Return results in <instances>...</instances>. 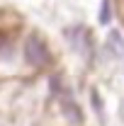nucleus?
<instances>
[{
  "mask_svg": "<svg viewBox=\"0 0 124 126\" xmlns=\"http://www.w3.org/2000/svg\"><path fill=\"white\" fill-rule=\"evenodd\" d=\"M24 56H27V61L32 65H37V68H44L49 65L51 61V53H49L46 44L41 41V36H37V34H32L29 39H27V44H24Z\"/></svg>",
  "mask_w": 124,
  "mask_h": 126,
  "instance_id": "1",
  "label": "nucleus"
},
{
  "mask_svg": "<svg viewBox=\"0 0 124 126\" xmlns=\"http://www.w3.org/2000/svg\"><path fill=\"white\" fill-rule=\"evenodd\" d=\"M68 39H71V44L76 46V51L80 53H90V39H88V32L83 29V27H76V29H68Z\"/></svg>",
  "mask_w": 124,
  "mask_h": 126,
  "instance_id": "2",
  "label": "nucleus"
},
{
  "mask_svg": "<svg viewBox=\"0 0 124 126\" xmlns=\"http://www.w3.org/2000/svg\"><path fill=\"white\" fill-rule=\"evenodd\" d=\"M107 44H109V48H112V53H124V36H122V34H119L117 29H114V32H109Z\"/></svg>",
  "mask_w": 124,
  "mask_h": 126,
  "instance_id": "3",
  "label": "nucleus"
},
{
  "mask_svg": "<svg viewBox=\"0 0 124 126\" xmlns=\"http://www.w3.org/2000/svg\"><path fill=\"white\" fill-rule=\"evenodd\" d=\"M112 22V7H109V0H102L100 5V24H109Z\"/></svg>",
  "mask_w": 124,
  "mask_h": 126,
  "instance_id": "4",
  "label": "nucleus"
}]
</instances>
